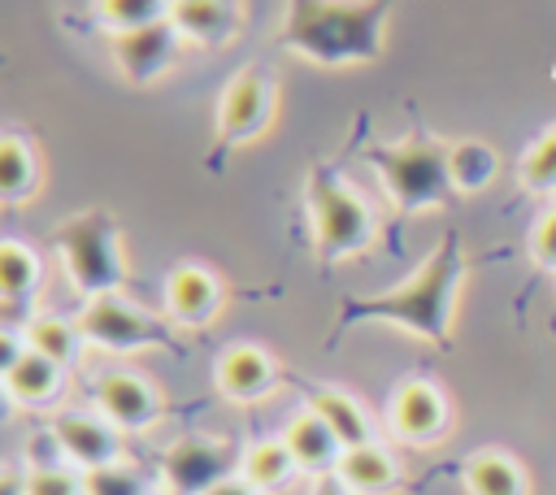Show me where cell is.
<instances>
[{"label":"cell","instance_id":"6da1fadb","mask_svg":"<svg viewBox=\"0 0 556 495\" xmlns=\"http://www.w3.org/2000/svg\"><path fill=\"white\" fill-rule=\"evenodd\" d=\"M395 0H287L282 30L274 35L300 61L339 69L369 65L387 52V17Z\"/></svg>","mask_w":556,"mask_h":495},{"label":"cell","instance_id":"8fae6325","mask_svg":"<svg viewBox=\"0 0 556 495\" xmlns=\"http://www.w3.org/2000/svg\"><path fill=\"white\" fill-rule=\"evenodd\" d=\"M91 399L122 434H139L161 421V391L135 369H104L91 386Z\"/></svg>","mask_w":556,"mask_h":495},{"label":"cell","instance_id":"5b68a950","mask_svg":"<svg viewBox=\"0 0 556 495\" xmlns=\"http://www.w3.org/2000/svg\"><path fill=\"white\" fill-rule=\"evenodd\" d=\"M52 248H56L70 282L83 291V300L122 291V282H126V256H122L117 226H113V217L104 208H87V213L65 217L52 230Z\"/></svg>","mask_w":556,"mask_h":495},{"label":"cell","instance_id":"5bb4252c","mask_svg":"<svg viewBox=\"0 0 556 495\" xmlns=\"http://www.w3.org/2000/svg\"><path fill=\"white\" fill-rule=\"evenodd\" d=\"M165 478L174 491L182 495H204L213 482L230 478V456H226V443L217 439H178L169 452H165Z\"/></svg>","mask_w":556,"mask_h":495},{"label":"cell","instance_id":"4316f807","mask_svg":"<svg viewBox=\"0 0 556 495\" xmlns=\"http://www.w3.org/2000/svg\"><path fill=\"white\" fill-rule=\"evenodd\" d=\"M517 178L534 195H552L556 191V122L526 148V156L517 165Z\"/></svg>","mask_w":556,"mask_h":495},{"label":"cell","instance_id":"603a6c76","mask_svg":"<svg viewBox=\"0 0 556 495\" xmlns=\"http://www.w3.org/2000/svg\"><path fill=\"white\" fill-rule=\"evenodd\" d=\"M239 473H243L261 495H269V491L291 486V478L300 473V465H295V456L287 452L282 434H274V439H256V443L239 456Z\"/></svg>","mask_w":556,"mask_h":495},{"label":"cell","instance_id":"9a60e30c","mask_svg":"<svg viewBox=\"0 0 556 495\" xmlns=\"http://www.w3.org/2000/svg\"><path fill=\"white\" fill-rule=\"evenodd\" d=\"M282 443L295 456L300 473H308V478H330L339 469V460H343V443L334 439V430L313 408L291 412V421L282 426Z\"/></svg>","mask_w":556,"mask_h":495},{"label":"cell","instance_id":"83f0119b","mask_svg":"<svg viewBox=\"0 0 556 495\" xmlns=\"http://www.w3.org/2000/svg\"><path fill=\"white\" fill-rule=\"evenodd\" d=\"M83 482H87V495H148V478L139 469H130L126 460L91 469V473H83Z\"/></svg>","mask_w":556,"mask_h":495},{"label":"cell","instance_id":"277c9868","mask_svg":"<svg viewBox=\"0 0 556 495\" xmlns=\"http://www.w3.org/2000/svg\"><path fill=\"white\" fill-rule=\"evenodd\" d=\"M304 208L313 226V248L321 261H348L361 256L378 239V217L369 200L343 182L334 169H313L304 187Z\"/></svg>","mask_w":556,"mask_h":495},{"label":"cell","instance_id":"484cf974","mask_svg":"<svg viewBox=\"0 0 556 495\" xmlns=\"http://www.w3.org/2000/svg\"><path fill=\"white\" fill-rule=\"evenodd\" d=\"M169 4L174 0H96V22L109 35H126V30L169 22Z\"/></svg>","mask_w":556,"mask_h":495},{"label":"cell","instance_id":"7a4b0ae2","mask_svg":"<svg viewBox=\"0 0 556 495\" xmlns=\"http://www.w3.org/2000/svg\"><path fill=\"white\" fill-rule=\"evenodd\" d=\"M465 282V252L456 234H443L439 248L426 256V265L417 274H408L400 287L356 300L343 308V317H374V321H391L417 339L430 343H447L452 339V317H456V295Z\"/></svg>","mask_w":556,"mask_h":495},{"label":"cell","instance_id":"cb8c5ba5","mask_svg":"<svg viewBox=\"0 0 556 495\" xmlns=\"http://www.w3.org/2000/svg\"><path fill=\"white\" fill-rule=\"evenodd\" d=\"M447 156H452V187L460 195H473V191L491 187L495 174H500V152L482 139H456L447 148Z\"/></svg>","mask_w":556,"mask_h":495},{"label":"cell","instance_id":"44dd1931","mask_svg":"<svg viewBox=\"0 0 556 495\" xmlns=\"http://www.w3.org/2000/svg\"><path fill=\"white\" fill-rule=\"evenodd\" d=\"M43 169H39V148L22 135H4L0 139V200L4 204H22L39 191Z\"/></svg>","mask_w":556,"mask_h":495},{"label":"cell","instance_id":"d6a6232c","mask_svg":"<svg viewBox=\"0 0 556 495\" xmlns=\"http://www.w3.org/2000/svg\"><path fill=\"white\" fill-rule=\"evenodd\" d=\"M308 495H352V491H348V486L339 482V473H330V478H313Z\"/></svg>","mask_w":556,"mask_h":495},{"label":"cell","instance_id":"3957f363","mask_svg":"<svg viewBox=\"0 0 556 495\" xmlns=\"http://www.w3.org/2000/svg\"><path fill=\"white\" fill-rule=\"evenodd\" d=\"M452 143L426 135V130H408L395 143H374L369 148V165L382 178L387 195L395 200V208L404 213H421V208H439L452 200Z\"/></svg>","mask_w":556,"mask_h":495},{"label":"cell","instance_id":"d6986e66","mask_svg":"<svg viewBox=\"0 0 556 495\" xmlns=\"http://www.w3.org/2000/svg\"><path fill=\"white\" fill-rule=\"evenodd\" d=\"M308 408L334 430V439L348 447H361V443H374V417L365 412V404L343 391V386H313L308 391Z\"/></svg>","mask_w":556,"mask_h":495},{"label":"cell","instance_id":"ffe728a7","mask_svg":"<svg viewBox=\"0 0 556 495\" xmlns=\"http://www.w3.org/2000/svg\"><path fill=\"white\" fill-rule=\"evenodd\" d=\"M61 386H65V369L56 360L39 356L35 347L13 369H4V395L17 408H43V404H52L61 395Z\"/></svg>","mask_w":556,"mask_h":495},{"label":"cell","instance_id":"2e32d148","mask_svg":"<svg viewBox=\"0 0 556 495\" xmlns=\"http://www.w3.org/2000/svg\"><path fill=\"white\" fill-rule=\"evenodd\" d=\"M169 22L187 43L200 48H226L239 30V13L230 0H174Z\"/></svg>","mask_w":556,"mask_h":495},{"label":"cell","instance_id":"7c38bea8","mask_svg":"<svg viewBox=\"0 0 556 495\" xmlns=\"http://www.w3.org/2000/svg\"><path fill=\"white\" fill-rule=\"evenodd\" d=\"M222 304H226V287H222L217 269L182 261L165 274V317L169 321H178L187 330H200L222 313Z\"/></svg>","mask_w":556,"mask_h":495},{"label":"cell","instance_id":"9c48e42d","mask_svg":"<svg viewBox=\"0 0 556 495\" xmlns=\"http://www.w3.org/2000/svg\"><path fill=\"white\" fill-rule=\"evenodd\" d=\"M65 465H74L78 473L104 469L122 460V430L100 412V408H61L48 421Z\"/></svg>","mask_w":556,"mask_h":495},{"label":"cell","instance_id":"4dcf8cb0","mask_svg":"<svg viewBox=\"0 0 556 495\" xmlns=\"http://www.w3.org/2000/svg\"><path fill=\"white\" fill-rule=\"evenodd\" d=\"M26 465L22 460H4V473H0V495H26Z\"/></svg>","mask_w":556,"mask_h":495},{"label":"cell","instance_id":"ac0fdd59","mask_svg":"<svg viewBox=\"0 0 556 495\" xmlns=\"http://www.w3.org/2000/svg\"><path fill=\"white\" fill-rule=\"evenodd\" d=\"M460 482L469 495H530V478L521 460L504 447H478L473 456H465Z\"/></svg>","mask_w":556,"mask_h":495},{"label":"cell","instance_id":"4fadbf2b","mask_svg":"<svg viewBox=\"0 0 556 495\" xmlns=\"http://www.w3.org/2000/svg\"><path fill=\"white\" fill-rule=\"evenodd\" d=\"M213 386L230 404H256L278 386V360L261 343H230L213 365Z\"/></svg>","mask_w":556,"mask_h":495},{"label":"cell","instance_id":"7402d4cb","mask_svg":"<svg viewBox=\"0 0 556 495\" xmlns=\"http://www.w3.org/2000/svg\"><path fill=\"white\" fill-rule=\"evenodd\" d=\"M22 330H26V343H30L39 356L56 360L61 369H74V365L83 360V347H87V339H83V330H78V317L39 313V317H30Z\"/></svg>","mask_w":556,"mask_h":495},{"label":"cell","instance_id":"8992f818","mask_svg":"<svg viewBox=\"0 0 556 495\" xmlns=\"http://www.w3.org/2000/svg\"><path fill=\"white\" fill-rule=\"evenodd\" d=\"M78 330L91 347L104 352H139V347H169V326L156 321L148 308L130 304L122 291L83 300L78 308Z\"/></svg>","mask_w":556,"mask_h":495},{"label":"cell","instance_id":"f1b7e54d","mask_svg":"<svg viewBox=\"0 0 556 495\" xmlns=\"http://www.w3.org/2000/svg\"><path fill=\"white\" fill-rule=\"evenodd\" d=\"M26 495H87V482L74 465H43L26 473Z\"/></svg>","mask_w":556,"mask_h":495},{"label":"cell","instance_id":"1f68e13d","mask_svg":"<svg viewBox=\"0 0 556 495\" xmlns=\"http://www.w3.org/2000/svg\"><path fill=\"white\" fill-rule=\"evenodd\" d=\"M204 495H261L243 473H230V478H222V482H213Z\"/></svg>","mask_w":556,"mask_h":495},{"label":"cell","instance_id":"e0dca14e","mask_svg":"<svg viewBox=\"0 0 556 495\" xmlns=\"http://www.w3.org/2000/svg\"><path fill=\"white\" fill-rule=\"evenodd\" d=\"M334 473H339V482L352 495H391L400 486V460L378 439L374 443H361V447H348Z\"/></svg>","mask_w":556,"mask_h":495},{"label":"cell","instance_id":"30bf717a","mask_svg":"<svg viewBox=\"0 0 556 495\" xmlns=\"http://www.w3.org/2000/svg\"><path fill=\"white\" fill-rule=\"evenodd\" d=\"M182 43H187V39L174 30V22H156V26H143V30L109 35L113 65H117V74H122L130 87H152V82H161V78L178 65Z\"/></svg>","mask_w":556,"mask_h":495},{"label":"cell","instance_id":"52a82bcc","mask_svg":"<svg viewBox=\"0 0 556 495\" xmlns=\"http://www.w3.org/2000/svg\"><path fill=\"white\" fill-rule=\"evenodd\" d=\"M274 109H278V82L269 78V69L261 65L235 69V78L217 100V148L230 152L261 139L274 122Z\"/></svg>","mask_w":556,"mask_h":495},{"label":"cell","instance_id":"f546056e","mask_svg":"<svg viewBox=\"0 0 556 495\" xmlns=\"http://www.w3.org/2000/svg\"><path fill=\"white\" fill-rule=\"evenodd\" d=\"M530 256H534L539 269H552L556 274V204L539 217V226L530 234Z\"/></svg>","mask_w":556,"mask_h":495},{"label":"cell","instance_id":"ba28073f","mask_svg":"<svg viewBox=\"0 0 556 495\" xmlns=\"http://www.w3.org/2000/svg\"><path fill=\"white\" fill-rule=\"evenodd\" d=\"M387 426L400 443L408 447H430L447 434L452 426V404L443 395L439 382L430 378H404L395 391H391V404H387Z\"/></svg>","mask_w":556,"mask_h":495},{"label":"cell","instance_id":"d4e9b609","mask_svg":"<svg viewBox=\"0 0 556 495\" xmlns=\"http://www.w3.org/2000/svg\"><path fill=\"white\" fill-rule=\"evenodd\" d=\"M39 278H43V265H39V252L26 248L22 239H4L0 243V291L9 304H22L26 295L39 291Z\"/></svg>","mask_w":556,"mask_h":495}]
</instances>
